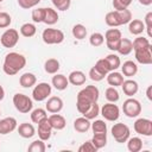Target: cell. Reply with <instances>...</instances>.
Here are the masks:
<instances>
[{"instance_id":"26","label":"cell","mask_w":152,"mask_h":152,"mask_svg":"<svg viewBox=\"0 0 152 152\" xmlns=\"http://www.w3.org/2000/svg\"><path fill=\"white\" fill-rule=\"evenodd\" d=\"M36 82H37V77L32 72H24L19 77V83L23 88H31L36 84Z\"/></svg>"},{"instance_id":"36","label":"cell","mask_w":152,"mask_h":152,"mask_svg":"<svg viewBox=\"0 0 152 152\" xmlns=\"http://www.w3.org/2000/svg\"><path fill=\"white\" fill-rule=\"evenodd\" d=\"M104 97L107 99L108 102L115 103V102L119 101L120 95H119V91L116 90L115 87H108V88L106 89V91H104Z\"/></svg>"},{"instance_id":"51","label":"cell","mask_w":152,"mask_h":152,"mask_svg":"<svg viewBox=\"0 0 152 152\" xmlns=\"http://www.w3.org/2000/svg\"><path fill=\"white\" fill-rule=\"evenodd\" d=\"M139 4H141L142 6H150L152 4V0H138Z\"/></svg>"},{"instance_id":"48","label":"cell","mask_w":152,"mask_h":152,"mask_svg":"<svg viewBox=\"0 0 152 152\" xmlns=\"http://www.w3.org/2000/svg\"><path fill=\"white\" fill-rule=\"evenodd\" d=\"M97 148L94 146V144L91 142V140H88L86 142H83L80 147H78V152H96Z\"/></svg>"},{"instance_id":"39","label":"cell","mask_w":152,"mask_h":152,"mask_svg":"<svg viewBox=\"0 0 152 152\" xmlns=\"http://www.w3.org/2000/svg\"><path fill=\"white\" fill-rule=\"evenodd\" d=\"M107 74H104L103 71H101L99 68H96L95 65L89 70V78L91 81H95V82H100L102 81L104 77H106Z\"/></svg>"},{"instance_id":"15","label":"cell","mask_w":152,"mask_h":152,"mask_svg":"<svg viewBox=\"0 0 152 152\" xmlns=\"http://www.w3.org/2000/svg\"><path fill=\"white\" fill-rule=\"evenodd\" d=\"M63 100L59 96H51L48 99L46 104H45V109L49 113H59L63 109Z\"/></svg>"},{"instance_id":"24","label":"cell","mask_w":152,"mask_h":152,"mask_svg":"<svg viewBox=\"0 0 152 152\" xmlns=\"http://www.w3.org/2000/svg\"><path fill=\"white\" fill-rule=\"evenodd\" d=\"M90 120L84 118V116H81V118H77L75 121H74V128L76 132L78 133H86L89 128H90Z\"/></svg>"},{"instance_id":"28","label":"cell","mask_w":152,"mask_h":152,"mask_svg":"<svg viewBox=\"0 0 152 152\" xmlns=\"http://www.w3.org/2000/svg\"><path fill=\"white\" fill-rule=\"evenodd\" d=\"M59 68H61L59 66V62L56 58H49L44 63V70H45V72H48L50 75L57 74V71L59 70Z\"/></svg>"},{"instance_id":"8","label":"cell","mask_w":152,"mask_h":152,"mask_svg":"<svg viewBox=\"0 0 152 152\" xmlns=\"http://www.w3.org/2000/svg\"><path fill=\"white\" fill-rule=\"evenodd\" d=\"M122 112L127 118H137L141 113V104L137 99L129 97L124 101Z\"/></svg>"},{"instance_id":"22","label":"cell","mask_w":152,"mask_h":152,"mask_svg":"<svg viewBox=\"0 0 152 152\" xmlns=\"http://www.w3.org/2000/svg\"><path fill=\"white\" fill-rule=\"evenodd\" d=\"M18 133L21 138L24 139H30L32 138L34 134H36V129L33 127L32 124H28V122H23L19 125L18 127Z\"/></svg>"},{"instance_id":"52","label":"cell","mask_w":152,"mask_h":152,"mask_svg":"<svg viewBox=\"0 0 152 152\" xmlns=\"http://www.w3.org/2000/svg\"><path fill=\"white\" fill-rule=\"evenodd\" d=\"M5 97V89L2 88V86L0 84V101H2Z\"/></svg>"},{"instance_id":"37","label":"cell","mask_w":152,"mask_h":152,"mask_svg":"<svg viewBox=\"0 0 152 152\" xmlns=\"http://www.w3.org/2000/svg\"><path fill=\"white\" fill-rule=\"evenodd\" d=\"M100 114V107H99V104H97V102H94L82 115L84 116V118H87V119H89V120H93V119H95L97 115Z\"/></svg>"},{"instance_id":"19","label":"cell","mask_w":152,"mask_h":152,"mask_svg":"<svg viewBox=\"0 0 152 152\" xmlns=\"http://www.w3.org/2000/svg\"><path fill=\"white\" fill-rule=\"evenodd\" d=\"M51 83L52 86L57 89V90H65L69 86V81H68V77L63 74H53L52 76V80H51Z\"/></svg>"},{"instance_id":"50","label":"cell","mask_w":152,"mask_h":152,"mask_svg":"<svg viewBox=\"0 0 152 152\" xmlns=\"http://www.w3.org/2000/svg\"><path fill=\"white\" fill-rule=\"evenodd\" d=\"M95 66L99 68V69H100L101 71H103L104 74H108V72H109V68H108V64H107V62H106L104 58L99 59V61L95 63Z\"/></svg>"},{"instance_id":"20","label":"cell","mask_w":152,"mask_h":152,"mask_svg":"<svg viewBox=\"0 0 152 152\" xmlns=\"http://www.w3.org/2000/svg\"><path fill=\"white\" fill-rule=\"evenodd\" d=\"M86 80H87L86 74L81 70H74L68 76V81L72 86H82L86 83Z\"/></svg>"},{"instance_id":"27","label":"cell","mask_w":152,"mask_h":152,"mask_svg":"<svg viewBox=\"0 0 152 152\" xmlns=\"http://www.w3.org/2000/svg\"><path fill=\"white\" fill-rule=\"evenodd\" d=\"M58 13L56 10L51 8V7H48L45 8V15H44V20L43 23H45L46 25H53L58 21Z\"/></svg>"},{"instance_id":"3","label":"cell","mask_w":152,"mask_h":152,"mask_svg":"<svg viewBox=\"0 0 152 152\" xmlns=\"http://www.w3.org/2000/svg\"><path fill=\"white\" fill-rule=\"evenodd\" d=\"M132 20V13L128 8L122 11H112L108 12L104 17V21L109 27H118L125 24H128Z\"/></svg>"},{"instance_id":"35","label":"cell","mask_w":152,"mask_h":152,"mask_svg":"<svg viewBox=\"0 0 152 152\" xmlns=\"http://www.w3.org/2000/svg\"><path fill=\"white\" fill-rule=\"evenodd\" d=\"M48 118V114H46V109H43V108H36L31 112V120L33 124H38L42 120L46 119Z\"/></svg>"},{"instance_id":"7","label":"cell","mask_w":152,"mask_h":152,"mask_svg":"<svg viewBox=\"0 0 152 152\" xmlns=\"http://www.w3.org/2000/svg\"><path fill=\"white\" fill-rule=\"evenodd\" d=\"M103 37H104L107 48L112 51H118V48H119L121 38H122L121 31L119 28H109L106 31Z\"/></svg>"},{"instance_id":"25","label":"cell","mask_w":152,"mask_h":152,"mask_svg":"<svg viewBox=\"0 0 152 152\" xmlns=\"http://www.w3.org/2000/svg\"><path fill=\"white\" fill-rule=\"evenodd\" d=\"M120 66H121L122 75L126 76V77H132L138 72V65L133 61H126Z\"/></svg>"},{"instance_id":"31","label":"cell","mask_w":152,"mask_h":152,"mask_svg":"<svg viewBox=\"0 0 152 152\" xmlns=\"http://www.w3.org/2000/svg\"><path fill=\"white\" fill-rule=\"evenodd\" d=\"M107 64H108V68H109V71H114L116 70L120 65H121V61H120V57L115 53H109L104 57Z\"/></svg>"},{"instance_id":"32","label":"cell","mask_w":152,"mask_h":152,"mask_svg":"<svg viewBox=\"0 0 152 152\" xmlns=\"http://www.w3.org/2000/svg\"><path fill=\"white\" fill-rule=\"evenodd\" d=\"M37 32V28H36V25L32 24V23H25L20 26V34L23 37H26V38H31L36 34Z\"/></svg>"},{"instance_id":"21","label":"cell","mask_w":152,"mask_h":152,"mask_svg":"<svg viewBox=\"0 0 152 152\" xmlns=\"http://www.w3.org/2000/svg\"><path fill=\"white\" fill-rule=\"evenodd\" d=\"M106 80H107V83L110 86V87H119L124 82V75L121 72H118L116 70L114 71H109L107 75H106Z\"/></svg>"},{"instance_id":"49","label":"cell","mask_w":152,"mask_h":152,"mask_svg":"<svg viewBox=\"0 0 152 152\" xmlns=\"http://www.w3.org/2000/svg\"><path fill=\"white\" fill-rule=\"evenodd\" d=\"M144 24H145V28L147 30V36L152 37V31H151V28H152V12L146 13Z\"/></svg>"},{"instance_id":"34","label":"cell","mask_w":152,"mask_h":152,"mask_svg":"<svg viewBox=\"0 0 152 152\" xmlns=\"http://www.w3.org/2000/svg\"><path fill=\"white\" fill-rule=\"evenodd\" d=\"M71 33H72V36H74L76 39L82 40V39H84V38L87 37V28H86V26L82 25V24H76V25L72 26Z\"/></svg>"},{"instance_id":"11","label":"cell","mask_w":152,"mask_h":152,"mask_svg":"<svg viewBox=\"0 0 152 152\" xmlns=\"http://www.w3.org/2000/svg\"><path fill=\"white\" fill-rule=\"evenodd\" d=\"M100 114L107 120V121H116L120 116V109L116 104H114L113 102H108L106 104L102 106V108L100 109Z\"/></svg>"},{"instance_id":"6","label":"cell","mask_w":152,"mask_h":152,"mask_svg":"<svg viewBox=\"0 0 152 152\" xmlns=\"http://www.w3.org/2000/svg\"><path fill=\"white\" fill-rule=\"evenodd\" d=\"M112 135L114 138V140L119 144H124L127 141V139L129 138L131 135V131H129V127L122 122H118V124H114L112 129Z\"/></svg>"},{"instance_id":"46","label":"cell","mask_w":152,"mask_h":152,"mask_svg":"<svg viewBox=\"0 0 152 152\" xmlns=\"http://www.w3.org/2000/svg\"><path fill=\"white\" fill-rule=\"evenodd\" d=\"M12 18L7 12H0V28H6L11 25Z\"/></svg>"},{"instance_id":"17","label":"cell","mask_w":152,"mask_h":152,"mask_svg":"<svg viewBox=\"0 0 152 152\" xmlns=\"http://www.w3.org/2000/svg\"><path fill=\"white\" fill-rule=\"evenodd\" d=\"M48 120H49L52 129H56V131H61L66 126L65 118L58 113H52L50 116H48Z\"/></svg>"},{"instance_id":"33","label":"cell","mask_w":152,"mask_h":152,"mask_svg":"<svg viewBox=\"0 0 152 152\" xmlns=\"http://www.w3.org/2000/svg\"><path fill=\"white\" fill-rule=\"evenodd\" d=\"M91 142L97 150L104 147L107 145V133H94L91 138Z\"/></svg>"},{"instance_id":"2","label":"cell","mask_w":152,"mask_h":152,"mask_svg":"<svg viewBox=\"0 0 152 152\" xmlns=\"http://www.w3.org/2000/svg\"><path fill=\"white\" fill-rule=\"evenodd\" d=\"M26 65V58L19 52H10L5 56L2 70L6 75L13 76L17 75Z\"/></svg>"},{"instance_id":"4","label":"cell","mask_w":152,"mask_h":152,"mask_svg":"<svg viewBox=\"0 0 152 152\" xmlns=\"http://www.w3.org/2000/svg\"><path fill=\"white\" fill-rule=\"evenodd\" d=\"M12 100H13V104H14L15 109L19 113L27 114L32 110L33 102H32V99H30L27 95L21 94V93H17V94L13 95Z\"/></svg>"},{"instance_id":"47","label":"cell","mask_w":152,"mask_h":152,"mask_svg":"<svg viewBox=\"0 0 152 152\" xmlns=\"http://www.w3.org/2000/svg\"><path fill=\"white\" fill-rule=\"evenodd\" d=\"M40 2V0H18V5L24 10H30L34 6H37Z\"/></svg>"},{"instance_id":"29","label":"cell","mask_w":152,"mask_h":152,"mask_svg":"<svg viewBox=\"0 0 152 152\" xmlns=\"http://www.w3.org/2000/svg\"><path fill=\"white\" fill-rule=\"evenodd\" d=\"M127 148L129 152H139L142 148V140L139 137H133L127 139Z\"/></svg>"},{"instance_id":"42","label":"cell","mask_w":152,"mask_h":152,"mask_svg":"<svg viewBox=\"0 0 152 152\" xmlns=\"http://www.w3.org/2000/svg\"><path fill=\"white\" fill-rule=\"evenodd\" d=\"M93 133H107V125L103 120H95L90 125Z\"/></svg>"},{"instance_id":"43","label":"cell","mask_w":152,"mask_h":152,"mask_svg":"<svg viewBox=\"0 0 152 152\" xmlns=\"http://www.w3.org/2000/svg\"><path fill=\"white\" fill-rule=\"evenodd\" d=\"M44 15H45V7H38V8H34L32 11V20L34 23H43L44 20Z\"/></svg>"},{"instance_id":"30","label":"cell","mask_w":152,"mask_h":152,"mask_svg":"<svg viewBox=\"0 0 152 152\" xmlns=\"http://www.w3.org/2000/svg\"><path fill=\"white\" fill-rule=\"evenodd\" d=\"M133 50V45H132V40H129L128 38H121L120 45L118 48V52L122 56H127L132 52Z\"/></svg>"},{"instance_id":"9","label":"cell","mask_w":152,"mask_h":152,"mask_svg":"<svg viewBox=\"0 0 152 152\" xmlns=\"http://www.w3.org/2000/svg\"><path fill=\"white\" fill-rule=\"evenodd\" d=\"M51 86L46 82H40L37 86L34 84V88L32 90V99L37 102H42L51 95Z\"/></svg>"},{"instance_id":"5","label":"cell","mask_w":152,"mask_h":152,"mask_svg":"<svg viewBox=\"0 0 152 152\" xmlns=\"http://www.w3.org/2000/svg\"><path fill=\"white\" fill-rule=\"evenodd\" d=\"M43 42L48 45H53V44H61L64 40V33L63 31L58 28H51L48 27L43 31L42 33Z\"/></svg>"},{"instance_id":"55","label":"cell","mask_w":152,"mask_h":152,"mask_svg":"<svg viewBox=\"0 0 152 152\" xmlns=\"http://www.w3.org/2000/svg\"><path fill=\"white\" fill-rule=\"evenodd\" d=\"M0 115H1V110H0Z\"/></svg>"},{"instance_id":"54","label":"cell","mask_w":152,"mask_h":152,"mask_svg":"<svg viewBox=\"0 0 152 152\" xmlns=\"http://www.w3.org/2000/svg\"><path fill=\"white\" fill-rule=\"evenodd\" d=\"M2 1H4V0H0V2H2Z\"/></svg>"},{"instance_id":"10","label":"cell","mask_w":152,"mask_h":152,"mask_svg":"<svg viewBox=\"0 0 152 152\" xmlns=\"http://www.w3.org/2000/svg\"><path fill=\"white\" fill-rule=\"evenodd\" d=\"M19 40V32L15 28H7L0 37V43L4 48L11 49L17 45Z\"/></svg>"},{"instance_id":"13","label":"cell","mask_w":152,"mask_h":152,"mask_svg":"<svg viewBox=\"0 0 152 152\" xmlns=\"http://www.w3.org/2000/svg\"><path fill=\"white\" fill-rule=\"evenodd\" d=\"M134 55H135L137 62L140 63V64L148 65V64L152 63V46L151 45L147 46V48H144V49L135 50Z\"/></svg>"},{"instance_id":"23","label":"cell","mask_w":152,"mask_h":152,"mask_svg":"<svg viewBox=\"0 0 152 152\" xmlns=\"http://www.w3.org/2000/svg\"><path fill=\"white\" fill-rule=\"evenodd\" d=\"M145 30V24L142 20L140 19H132L129 23H128V31L133 36H139L144 32Z\"/></svg>"},{"instance_id":"40","label":"cell","mask_w":152,"mask_h":152,"mask_svg":"<svg viewBox=\"0 0 152 152\" xmlns=\"http://www.w3.org/2000/svg\"><path fill=\"white\" fill-rule=\"evenodd\" d=\"M89 43H90L91 46H95V48L101 46V45L104 43V37H103V34L100 33V32H94V33H91L90 37H89Z\"/></svg>"},{"instance_id":"16","label":"cell","mask_w":152,"mask_h":152,"mask_svg":"<svg viewBox=\"0 0 152 152\" xmlns=\"http://www.w3.org/2000/svg\"><path fill=\"white\" fill-rule=\"evenodd\" d=\"M37 125H38V137H39V139H42V140H44V141L49 140V139L51 138L52 127H51V125H50L48 118L44 119V120H42V121L38 122Z\"/></svg>"},{"instance_id":"1","label":"cell","mask_w":152,"mask_h":152,"mask_svg":"<svg viewBox=\"0 0 152 152\" xmlns=\"http://www.w3.org/2000/svg\"><path fill=\"white\" fill-rule=\"evenodd\" d=\"M100 96V91L96 86H87L86 88L81 89L76 96V108L77 110L83 114L94 102H97Z\"/></svg>"},{"instance_id":"45","label":"cell","mask_w":152,"mask_h":152,"mask_svg":"<svg viewBox=\"0 0 152 152\" xmlns=\"http://www.w3.org/2000/svg\"><path fill=\"white\" fill-rule=\"evenodd\" d=\"M112 4L115 11H122L128 8V6L132 4V0H113Z\"/></svg>"},{"instance_id":"18","label":"cell","mask_w":152,"mask_h":152,"mask_svg":"<svg viewBox=\"0 0 152 152\" xmlns=\"http://www.w3.org/2000/svg\"><path fill=\"white\" fill-rule=\"evenodd\" d=\"M121 88H122V91L125 95H127L128 97H132L133 95H135L139 90V86H138V82L134 81V80H124L122 84H121Z\"/></svg>"},{"instance_id":"44","label":"cell","mask_w":152,"mask_h":152,"mask_svg":"<svg viewBox=\"0 0 152 152\" xmlns=\"http://www.w3.org/2000/svg\"><path fill=\"white\" fill-rule=\"evenodd\" d=\"M51 2L58 11H66L71 5V0H51Z\"/></svg>"},{"instance_id":"12","label":"cell","mask_w":152,"mask_h":152,"mask_svg":"<svg viewBox=\"0 0 152 152\" xmlns=\"http://www.w3.org/2000/svg\"><path fill=\"white\" fill-rule=\"evenodd\" d=\"M133 127L138 134H141L144 137H151L152 135V121L150 119H145V118L137 119Z\"/></svg>"},{"instance_id":"38","label":"cell","mask_w":152,"mask_h":152,"mask_svg":"<svg viewBox=\"0 0 152 152\" xmlns=\"http://www.w3.org/2000/svg\"><path fill=\"white\" fill-rule=\"evenodd\" d=\"M45 150H46V146L44 144V140H42V139H37V140L32 141L27 147V151H30V152H44Z\"/></svg>"},{"instance_id":"41","label":"cell","mask_w":152,"mask_h":152,"mask_svg":"<svg viewBox=\"0 0 152 152\" xmlns=\"http://www.w3.org/2000/svg\"><path fill=\"white\" fill-rule=\"evenodd\" d=\"M132 45H133V50H139V49H144V48H147L150 46V42L147 38L145 37H137L133 42H132Z\"/></svg>"},{"instance_id":"14","label":"cell","mask_w":152,"mask_h":152,"mask_svg":"<svg viewBox=\"0 0 152 152\" xmlns=\"http://www.w3.org/2000/svg\"><path fill=\"white\" fill-rule=\"evenodd\" d=\"M17 120L13 116H7L4 119H0V134L5 135L8 133H12L17 128Z\"/></svg>"},{"instance_id":"53","label":"cell","mask_w":152,"mask_h":152,"mask_svg":"<svg viewBox=\"0 0 152 152\" xmlns=\"http://www.w3.org/2000/svg\"><path fill=\"white\" fill-rule=\"evenodd\" d=\"M146 95H147V99H148V100H152V96H151V86L147 88V93H146Z\"/></svg>"}]
</instances>
